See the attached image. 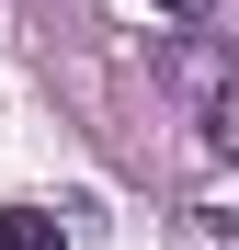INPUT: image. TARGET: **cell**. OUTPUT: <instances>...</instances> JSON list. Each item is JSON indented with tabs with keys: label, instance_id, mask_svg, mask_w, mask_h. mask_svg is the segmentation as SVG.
<instances>
[{
	"label": "cell",
	"instance_id": "6da1fadb",
	"mask_svg": "<svg viewBox=\"0 0 239 250\" xmlns=\"http://www.w3.org/2000/svg\"><path fill=\"white\" fill-rule=\"evenodd\" d=\"M159 80H171V91L194 103V114H205L217 91H239V68H228V46H217V34H159V57H148Z\"/></svg>",
	"mask_w": 239,
	"mask_h": 250
},
{
	"label": "cell",
	"instance_id": "7a4b0ae2",
	"mask_svg": "<svg viewBox=\"0 0 239 250\" xmlns=\"http://www.w3.org/2000/svg\"><path fill=\"white\" fill-rule=\"evenodd\" d=\"M0 250H68V228L46 205H0Z\"/></svg>",
	"mask_w": 239,
	"mask_h": 250
},
{
	"label": "cell",
	"instance_id": "3957f363",
	"mask_svg": "<svg viewBox=\"0 0 239 250\" xmlns=\"http://www.w3.org/2000/svg\"><path fill=\"white\" fill-rule=\"evenodd\" d=\"M194 125H205V148H217V159H239V91H217Z\"/></svg>",
	"mask_w": 239,
	"mask_h": 250
},
{
	"label": "cell",
	"instance_id": "277c9868",
	"mask_svg": "<svg viewBox=\"0 0 239 250\" xmlns=\"http://www.w3.org/2000/svg\"><path fill=\"white\" fill-rule=\"evenodd\" d=\"M182 239H194V250H239V228L217 216V205H182Z\"/></svg>",
	"mask_w": 239,
	"mask_h": 250
},
{
	"label": "cell",
	"instance_id": "5b68a950",
	"mask_svg": "<svg viewBox=\"0 0 239 250\" xmlns=\"http://www.w3.org/2000/svg\"><path fill=\"white\" fill-rule=\"evenodd\" d=\"M159 12H171V23H194V12H205V0H159Z\"/></svg>",
	"mask_w": 239,
	"mask_h": 250
}]
</instances>
